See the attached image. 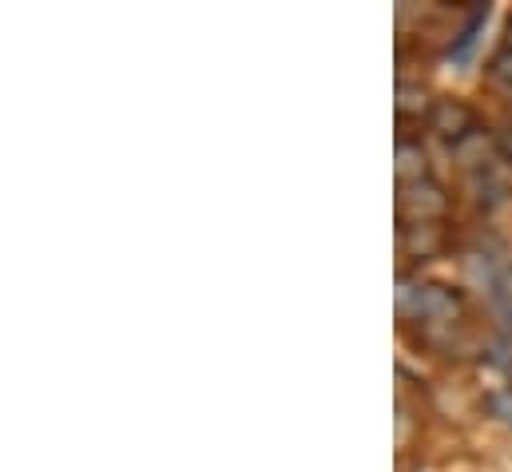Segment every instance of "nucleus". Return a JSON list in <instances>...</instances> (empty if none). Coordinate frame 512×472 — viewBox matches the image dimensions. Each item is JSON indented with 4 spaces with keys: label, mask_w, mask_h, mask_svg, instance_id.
<instances>
[]
</instances>
